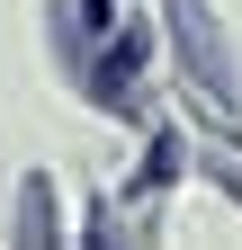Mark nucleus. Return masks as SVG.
Returning <instances> with one entry per match:
<instances>
[{
  "label": "nucleus",
  "mask_w": 242,
  "mask_h": 250,
  "mask_svg": "<svg viewBox=\"0 0 242 250\" xmlns=\"http://www.w3.org/2000/svg\"><path fill=\"white\" fill-rule=\"evenodd\" d=\"M179 45H189V62H197V81H216V89H224V45L206 36V18H197V0H179Z\"/></svg>",
  "instance_id": "obj_1"
},
{
  "label": "nucleus",
  "mask_w": 242,
  "mask_h": 250,
  "mask_svg": "<svg viewBox=\"0 0 242 250\" xmlns=\"http://www.w3.org/2000/svg\"><path fill=\"white\" fill-rule=\"evenodd\" d=\"M18 250H45V188H27V224H18Z\"/></svg>",
  "instance_id": "obj_2"
},
{
  "label": "nucleus",
  "mask_w": 242,
  "mask_h": 250,
  "mask_svg": "<svg viewBox=\"0 0 242 250\" xmlns=\"http://www.w3.org/2000/svg\"><path fill=\"white\" fill-rule=\"evenodd\" d=\"M90 250H126V241H117V224H108V214H99V232H90Z\"/></svg>",
  "instance_id": "obj_3"
}]
</instances>
